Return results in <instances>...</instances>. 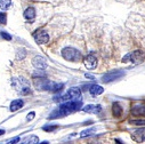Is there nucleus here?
Segmentation results:
<instances>
[{
    "mask_svg": "<svg viewBox=\"0 0 145 144\" xmlns=\"http://www.w3.org/2000/svg\"><path fill=\"white\" fill-rule=\"evenodd\" d=\"M7 23V15L4 12H0V25H5Z\"/></svg>",
    "mask_w": 145,
    "mask_h": 144,
    "instance_id": "nucleus-20",
    "label": "nucleus"
},
{
    "mask_svg": "<svg viewBox=\"0 0 145 144\" xmlns=\"http://www.w3.org/2000/svg\"><path fill=\"white\" fill-rule=\"evenodd\" d=\"M131 137L134 141L138 142V143H142V142H145V128H142V129H137L136 132H134L131 134Z\"/></svg>",
    "mask_w": 145,
    "mask_h": 144,
    "instance_id": "nucleus-11",
    "label": "nucleus"
},
{
    "mask_svg": "<svg viewBox=\"0 0 145 144\" xmlns=\"http://www.w3.org/2000/svg\"><path fill=\"white\" fill-rule=\"evenodd\" d=\"M145 60V53L140 49H137V50H134L129 54H127L123 58H122V62L123 63H127V62H130L135 65H138V64H142Z\"/></svg>",
    "mask_w": 145,
    "mask_h": 144,
    "instance_id": "nucleus-4",
    "label": "nucleus"
},
{
    "mask_svg": "<svg viewBox=\"0 0 145 144\" xmlns=\"http://www.w3.org/2000/svg\"><path fill=\"white\" fill-rule=\"evenodd\" d=\"M32 65L38 69V70H45L47 66H48V63H47V60L40 55H37L32 58Z\"/></svg>",
    "mask_w": 145,
    "mask_h": 144,
    "instance_id": "nucleus-8",
    "label": "nucleus"
},
{
    "mask_svg": "<svg viewBox=\"0 0 145 144\" xmlns=\"http://www.w3.org/2000/svg\"><path fill=\"white\" fill-rule=\"evenodd\" d=\"M34 116H35V113H34V112H30V113L27 115V117H26V120H29V121H30V120H32V119L34 118Z\"/></svg>",
    "mask_w": 145,
    "mask_h": 144,
    "instance_id": "nucleus-25",
    "label": "nucleus"
},
{
    "mask_svg": "<svg viewBox=\"0 0 145 144\" xmlns=\"http://www.w3.org/2000/svg\"><path fill=\"white\" fill-rule=\"evenodd\" d=\"M84 63H85V65H86L87 69L94 70V69H96L98 62H97V58H96V56L94 54H88L87 56H85Z\"/></svg>",
    "mask_w": 145,
    "mask_h": 144,
    "instance_id": "nucleus-9",
    "label": "nucleus"
},
{
    "mask_svg": "<svg viewBox=\"0 0 145 144\" xmlns=\"http://www.w3.org/2000/svg\"><path fill=\"white\" fill-rule=\"evenodd\" d=\"M82 107V101L77 99V101H65V103H63L62 105L58 106V109L54 110L50 115H49V119L53 118H61V117H65L69 116L71 113H73L78 110H80Z\"/></svg>",
    "mask_w": 145,
    "mask_h": 144,
    "instance_id": "nucleus-1",
    "label": "nucleus"
},
{
    "mask_svg": "<svg viewBox=\"0 0 145 144\" xmlns=\"http://www.w3.org/2000/svg\"><path fill=\"white\" fill-rule=\"evenodd\" d=\"M131 113L134 116H145V104L143 103L135 104L131 109Z\"/></svg>",
    "mask_w": 145,
    "mask_h": 144,
    "instance_id": "nucleus-12",
    "label": "nucleus"
},
{
    "mask_svg": "<svg viewBox=\"0 0 145 144\" xmlns=\"http://www.w3.org/2000/svg\"><path fill=\"white\" fill-rule=\"evenodd\" d=\"M24 18L27 22H30V23L34 22V18H35V9L33 7H27L24 10Z\"/></svg>",
    "mask_w": 145,
    "mask_h": 144,
    "instance_id": "nucleus-13",
    "label": "nucleus"
},
{
    "mask_svg": "<svg viewBox=\"0 0 145 144\" xmlns=\"http://www.w3.org/2000/svg\"><path fill=\"white\" fill-rule=\"evenodd\" d=\"M0 35L5 39V40H12V35L9 34V33H7V32H4V31H1L0 32Z\"/></svg>",
    "mask_w": 145,
    "mask_h": 144,
    "instance_id": "nucleus-24",
    "label": "nucleus"
},
{
    "mask_svg": "<svg viewBox=\"0 0 145 144\" xmlns=\"http://www.w3.org/2000/svg\"><path fill=\"white\" fill-rule=\"evenodd\" d=\"M82 111H85V112H87V113L97 115V113H99V112L102 111V106L98 105V104H88V105H86V106L84 107Z\"/></svg>",
    "mask_w": 145,
    "mask_h": 144,
    "instance_id": "nucleus-10",
    "label": "nucleus"
},
{
    "mask_svg": "<svg viewBox=\"0 0 145 144\" xmlns=\"http://www.w3.org/2000/svg\"><path fill=\"white\" fill-rule=\"evenodd\" d=\"M24 105V101L23 99H14L13 102H10V105H9V110L12 112H15L20 109H22Z\"/></svg>",
    "mask_w": 145,
    "mask_h": 144,
    "instance_id": "nucleus-14",
    "label": "nucleus"
},
{
    "mask_svg": "<svg viewBox=\"0 0 145 144\" xmlns=\"http://www.w3.org/2000/svg\"><path fill=\"white\" fill-rule=\"evenodd\" d=\"M27 138H29V139H25L24 143H38V142H39L38 136H34V135H32V136H30V137H27Z\"/></svg>",
    "mask_w": 145,
    "mask_h": 144,
    "instance_id": "nucleus-21",
    "label": "nucleus"
},
{
    "mask_svg": "<svg viewBox=\"0 0 145 144\" xmlns=\"http://www.w3.org/2000/svg\"><path fill=\"white\" fill-rule=\"evenodd\" d=\"M31 1H37V0H31Z\"/></svg>",
    "mask_w": 145,
    "mask_h": 144,
    "instance_id": "nucleus-28",
    "label": "nucleus"
},
{
    "mask_svg": "<svg viewBox=\"0 0 145 144\" xmlns=\"http://www.w3.org/2000/svg\"><path fill=\"white\" fill-rule=\"evenodd\" d=\"M63 88H64V84H62V82H58V84L50 82L49 88H48V92H53V93H59V92H62V89H63Z\"/></svg>",
    "mask_w": 145,
    "mask_h": 144,
    "instance_id": "nucleus-16",
    "label": "nucleus"
},
{
    "mask_svg": "<svg viewBox=\"0 0 145 144\" xmlns=\"http://www.w3.org/2000/svg\"><path fill=\"white\" fill-rule=\"evenodd\" d=\"M123 75H125V71H122V70H112L102 77V81L105 84L113 82V81H117L118 79L122 78Z\"/></svg>",
    "mask_w": 145,
    "mask_h": 144,
    "instance_id": "nucleus-6",
    "label": "nucleus"
},
{
    "mask_svg": "<svg viewBox=\"0 0 145 144\" xmlns=\"http://www.w3.org/2000/svg\"><path fill=\"white\" fill-rule=\"evenodd\" d=\"M12 5V0H0V9L7 10Z\"/></svg>",
    "mask_w": 145,
    "mask_h": 144,
    "instance_id": "nucleus-18",
    "label": "nucleus"
},
{
    "mask_svg": "<svg viewBox=\"0 0 145 144\" xmlns=\"http://www.w3.org/2000/svg\"><path fill=\"white\" fill-rule=\"evenodd\" d=\"M95 130H96V128H89V129L82 130V132L80 133V136H81V137H87V136H89V135L94 134V133H95Z\"/></svg>",
    "mask_w": 145,
    "mask_h": 144,
    "instance_id": "nucleus-19",
    "label": "nucleus"
},
{
    "mask_svg": "<svg viewBox=\"0 0 145 144\" xmlns=\"http://www.w3.org/2000/svg\"><path fill=\"white\" fill-rule=\"evenodd\" d=\"M112 113L116 118H119L122 115V107L118 102H114L113 105H112Z\"/></svg>",
    "mask_w": 145,
    "mask_h": 144,
    "instance_id": "nucleus-17",
    "label": "nucleus"
},
{
    "mask_svg": "<svg viewBox=\"0 0 145 144\" xmlns=\"http://www.w3.org/2000/svg\"><path fill=\"white\" fill-rule=\"evenodd\" d=\"M3 134H5V130L1 129V130H0V135H3Z\"/></svg>",
    "mask_w": 145,
    "mask_h": 144,
    "instance_id": "nucleus-27",
    "label": "nucleus"
},
{
    "mask_svg": "<svg viewBox=\"0 0 145 144\" xmlns=\"http://www.w3.org/2000/svg\"><path fill=\"white\" fill-rule=\"evenodd\" d=\"M17 142H20V137H15L14 139H12V141H9L8 143H10V144H12V143H17Z\"/></svg>",
    "mask_w": 145,
    "mask_h": 144,
    "instance_id": "nucleus-26",
    "label": "nucleus"
},
{
    "mask_svg": "<svg viewBox=\"0 0 145 144\" xmlns=\"http://www.w3.org/2000/svg\"><path fill=\"white\" fill-rule=\"evenodd\" d=\"M103 92H104V88L101 87L99 85H91V86L89 87V93H90L93 96L101 95V94H103Z\"/></svg>",
    "mask_w": 145,
    "mask_h": 144,
    "instance_id": "nucleus-15",
    "label": "nucleus"
},
{
    "mask_svg": "<svg viewBox=\"0 0 145 144\" xmlns=\"http://www.w3.org/2000/svg\"><path fill=\"white\" fill-rule=\"evenodd\" d=\"M130 124L137 125V126H145V120L144 119H136V120H131Z\"/></svg>",
    "mask_w": 145,
    "mask_h": 144,
    "instance_id": "nucleus-23",
    "label": "nucleus"
},
{
    "mask_svg": "<svg viewBox=\"0 0 145 144\" xmlns=\"http://www.w3.org/2000/svg\"><path fill=\"white\" fill-rule=\"evenodd\" d=\"M57 128V125H47V126H44L42 127V129L45 130V132H53V130H55Z\"/></svg>",
    "mask_w": 145,
    "mask_h": 144,
    "instance_id": "nucleus-22",
    "label": "nucleus"
},
{
    "mask_svg": "<svg viewBox=\"0 0 145 144\" xmlns=\"http://www.w3.org/2000/svg\"><path fill=\"white\" fill-rule=\"evenodd\" d=\"M62 56L69 62H79L82 60L81 53L73 47H65L62 49Z\"/></svg>",
    "mask_w": 145,
    "mask_h": 144,
    "instance_id": "nucleus-3",
    "label": "nucleus"
},
{
    "mask_svg": "<svg viewBox=\"0 0 145 144\" xmlns=\"http://www.w3.org/2000/svg\"><path fill=\"white\" fill-rule=\"evenodd\" d=\"M80 95H81L80 88L72 87L66 92V94H63L61 96H56L54 98V101H56V102H65V101H69V99H76V98L80 97Z\"/></svg>",
    "mask_w": 145,
    "mask_h": 144,
    "instance_id": "nucleus-5",
    "label": "nucleus"
},
{
    "mask_svg": "<svg viewBox=\"0 0 145 144\" xmlns=\"http://www.w3.org/2000/svg\"><path fill=\"white\" fill-rule=\"evenodd\" d=\"M33 38L35 40V43L39 44V45H45L49 41V35L46 31L44 30H38L33 33Z\"/></svg>",
    "mask_w": 145,
    "mask_h": 144,
    "instance_id": "nucleus-7",
    "label": "nucleus"
},
{
    "mask_svg": "<svg viewBox=\"0 0 145 144\" xmlns=\"http://www.w3.org/2000/svg\"><path fill=\"white\" fill-rule=\"evenodd\" d=\"M12 86L21 94V95H30L31 88L29 86V82L25 78L23 77H17V78H13L12 79Z\"/></svg>",
    "mask_w": 145,
    "mask_h": 144,
    "instance_id": "nucleus-2",
    "label": "nucleus"
}]
</instances>
